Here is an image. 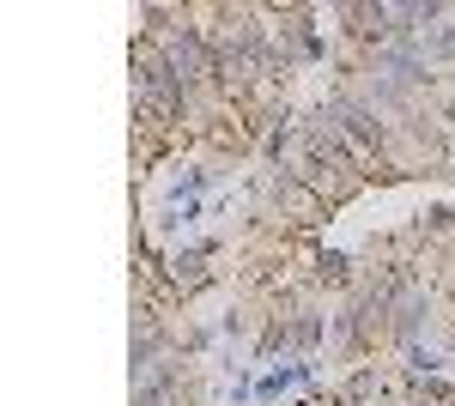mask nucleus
<instances>
[{
    "label": "nucleus",
    "instance_id": "f257e3e1",
    "mask_svg": "<svg viewBox=\"0 0 455 406\" xmlns=\"http://www.w3.org/2000/svg\"><path fill=\"white\" fill-rule=\"evenodd\" d=\"M425 322H431V279H401V291H395V339L413 346L425 334Z\"/></svg>",
    "mask_w": 455,
    "mask_h": 406
},
{
    "label": "nucleus",
    "instance_id": "f03ea898",
    "mask_svg": "<svg viewBox=\"0 0 455 406\" xmlns=\"http://www.w3.org/2000/svg\"><path fill=\"white\" fill-rule=\"evenodd\" d=\"M207 279H212V255L207 249H188V255L176 249L171 261H164V291H171V298H195Z\"/></svg>",
    "mask_w": 455,
    "mask_h": 406
},
{
    "label": "nucleus",
    "instance_id": "7ed1b4c3",
    "mask_svg": "<svg viewBox=\"0 0 455 406\" xmlns=\"http://www.w3.org/2000/svg\"><path fill=\"white\" fill-rule=\"evenodd\" d=\"M274 219H285V225H315V219H322V201H315L304 182L280 176V195H274Z\"/></svg>",
    "mask_w": 455,
    "mask_h": 406
},
{
    "label": "nucleus",
    "instance_id": "20e7f679",
    "mask_svg": "<svg viewBox=\"0 0 455 406\" xmlns=\"http://www.w3.org/2000/svg\"><path fill=\"white\" fill-rule=\"evenodd\" d=\"M419 61H455V25H431L425 36H413Z\"/></svg>",
    "mask_w": 455,
    "mask_h": 406
},
{
    "label": "nucleus",
    "instance_id": "39448f33",
    "mask_svg": "<svg viewBox=\"0 0 455 406\" xmlns=\"http://www.w3.org/2000/svg\"><path fill=\"white\" fill-rule=\"evenodd\" d=\"M134 406H195V388H188V376H182V382H171V388L134 394Z\"/></svg>",
    "mask_w": 455,
    "mask_h": 406
},
{
    "label": "nucleus",
    "instance_id": "423d86ee",
    "mask_svg": "<svg viewBox=\"0 0 455 406\" xmlns=\"http://www.w3.org/2000/svg\"><path fill=\"white\" fill-rule=\"evenodd\" d=\"M407 370H413V376L443 370V352H437V346H425V339H413V346H407Z\"/></svg>",
    "mask_w": 455,
    "mask_h": 406
}]
</instances>
